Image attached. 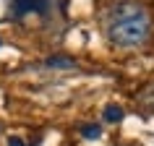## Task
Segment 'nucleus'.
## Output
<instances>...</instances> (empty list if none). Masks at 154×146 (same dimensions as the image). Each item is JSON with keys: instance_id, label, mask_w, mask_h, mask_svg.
Returning <instances> with one entry per match:
<instances>
[{"instance_id": "20e7f679", "label": "nucleus", "mask_w": 154, "mask_h": 146, "mask_svg": "<svg viewBox=\"0 0 154 146\" xmlns=\"http://www.w3.org/2000/svg\"><path fill=\"white\" fill-rule=\"evenodd\" d=\"M47 65H50V68H71L73 60H71V57H50Z\"/></svg>"}, {"instance_id": "7ed1b4c3", "label": "nucleus", "mask_w": 154, "mask_h": 146, "mask_svg": "<svg viewBox=\"0 0 154 146\" xmlns=\"http://www.w3.org/2000/svg\"><path fill=\"white\" fill-rule=\"evenodd\" d=\"M102 115H105V123H120L123 120V107L120 105H107Z\"/></svg>"}, {"instance_id": "f03ea898", "label": "nucleus", "mask_w": 154, "mask_h": 146, "mask_svg": "<svg viewBox=\"0 0 154 146\" xmlns=\"http://www.w3.org/2000/svg\"><path fill=\"white\" fill-rule=\"evenodd\" d=\"M42 0H13V13L16 16H26L32 11H42Z\"/></svg>"}, {"instance_id": "39448f33", "label": "nucleus", "mask_w": 154, "mask_h": 146, "mask_svg": "<svg viewBox=\"0 0 154 146\" xmlns=\"http://www.w3.org/2000/svg\"><path fill=\"white\" fill-rule=\"evenodd\" d=\"M84 136L86 138H99L102 130H99V125H84Z\"/></svg>"}, {"instance_id": "f257e3e1", "label": "nucleus", "mask_w": 154, "mask_h": 146, "mask_svg": "<svg viewBox=\"0 0 154 146\" xmlns=\"http://www.w3.org/2000/svg\"><path fill=\"white\" fill-rule=\"evenodd\" d=\"M149 37V16L133 3H123L112 11L110 39L118 47H136Z\"/></svg>"}]
</instances>
